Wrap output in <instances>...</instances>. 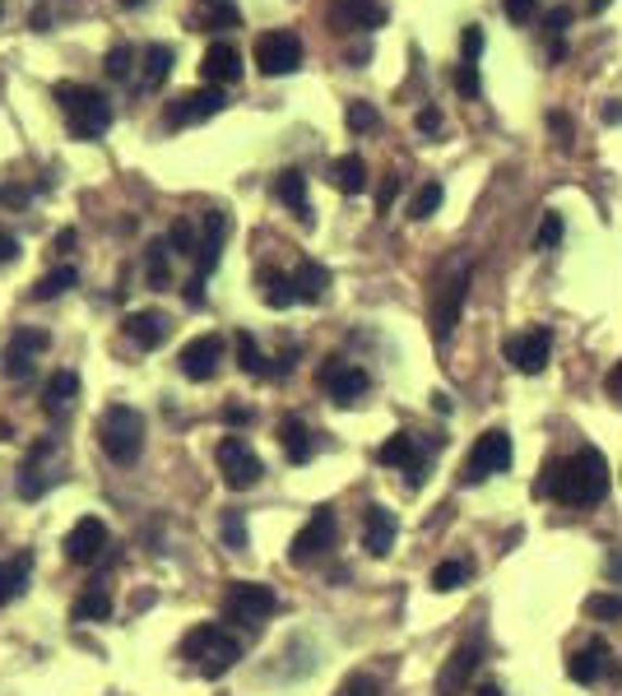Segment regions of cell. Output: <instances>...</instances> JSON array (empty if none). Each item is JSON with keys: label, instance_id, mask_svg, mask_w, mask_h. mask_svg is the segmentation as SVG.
<instances>
[{"label": "cell", "instance_id": "6da1fadb", "mask_svg": "<svg viewBox=\"0 0 622 696\" xmlns=\"http://www.w3.org/2000/svg\"><path fill=\"white\" fill-rule=\"evenodd\" d=\"M534 497H552L562 507H595V501L609 497V460L595 446H585L567 460H552L534 478Z\"/></svg>", "mask_w": 622, "mask_h": 696}, {"label": "cell", "instance_id": "7a4b0ae2", "mask_svg": "<svg viewBox=\"0 0 622 696\" xmlns=\"http://www.w3.org/2000/svg\"><path fill=\"white\" fill-rule=\"evenodd\" d=\"M51 98L61 102L65 112V126H71L75 139H98L102 130L112 126V102L102 89H89V84H75V79H61Z\"/></svg>", "mask_w": 622, "mask_h": 696}, {"label": "cell", "instance_id": "3957f363", "mask_svg": "<svg viewBox=\"0 0 622 696\" xmlns=\"http://www.w3.org/2000/svg\"><path fill=\"white\" fill-rule=\"evenodd\" d=\"M182 655L200 669V678H223L241 659V641L219 622H200L182 636Z\"/></svg>", "mask_w": 622, "mask_h": 696}, {"label": "cell", "instance_id": "277c9868", "mask_svg": "<svg viewBox=\"0 0 622 696\" xmlns=\"http://www.w3.org/2000/svg\"><path fill=\"white\" fill-rule=\"evenodd\" d=\"M98 446L112 464H135L145 450V418L130 405H112L98 418Z\"/></svg>", "mask_w": 622, "mask_h": 696}, {"label": "cell", "instance_id": "5b68a950", "mask_svg": "<svg viewBox=\"0 0 622 696\" xmlns=\"http://www.w3.org/2000/svg\"><path fill=\"white\" fill-rule=\"evenodd\" d=\"M515 460V450H511V437L502 427H488L483 437L474 442V450L464 456V469H460V483L464 487H474V483H488L493 474H507Z\"/></svg>", "mask_w": 622, "mask_h": 696}, {"label": "cell", "instance_id": "8992f818", "mask_svg": "<svg viewBox=\"0 0 622 696\" xmlns=\"http://www.w3.org/2000/svg\"><path fill=\"white\" fill-rule=\"evenodd\" d=\"M279 613V595L261 581H237L228 595H223V622L237 626H261L265 618Z\"/></svg>", "mask_w": 622, "mask_h": 696}, {"label": "cell", "instance_id": "52a82bcc", "mask_svg": "<svg viewBox=\"0 0 622 696\" xmlns=\"http://www.w3.org/2000/svg\"><path fill=\"white\" fill-rule=\"evenodd\" d=\"M214 460H219V474H223V483H228L233 493H247V487H256L261 474H265L261 456H256L241 437H223L219 450H214Z\"/></svg>", "mask_w": 622, "mask_h": 696}, {"label": "cell", "instance_id": "ba28073f", "mask_svg": "<svg viewBox=\"0 0 622 696\" xmlns=\"http://www.w3.org/2000/svg\"><path fill=\"white\" fill-rule=\"evenodd\" d=\"M470 265H460L446 284L437 288V302H432V339L446 344L456 335V325H460V311H464V298H470Z\"/></svg>", "mask_w": 622, "mask_h": 696}, {"label": "cell", "instance_id": "9c48e42d", "mask_svg": "<svg viewBox=\"0 0 622 696\" xmlns=\"http://www.w3.org/2000/svg\"><path fill=\"white\" fill-rule=\"evenodd\" d=\"M256 65H261V75H270V79L293 75V70L302 65V38L293 28L261 33V38H256Z\"/></svg>", "mask_w": 622, "mask_h": 696}, {"label": "cell", "instance_id": "30bf717a", "mask_svg": "<svg viewBox=\"0 0 622 696\" xmlns=\"http://www.w3.org/2000/svg\"><path fill=\"white\" fill-rule=\"evenodd\" d=\"M335 511L331 507H321V511H311V520L298 530V538H293V548H288V562L293 567H307V562H316V557H325L335 548Z\"/></svg>", "mask_w": 622, "mask_h": 696}, {"label": "cell", "instance_id": "8fae6325", "mask_svg": "<svg viewBox=\"0 0 622 696\" xmlns=\"http://www.w3.org/2000/svg\"><path fill=\"white\" fill-rule=\"evenodd\" d=\"M316 381H321V390L331 395L335 405H344V409H349V405H358V399L368 395V386H372V381H368V372H362L358 362H344V358H325Z\"/></svg>", "mask_w": 622, "mask_h": 696}, {"label": "cell", "instance_id": "7c38bea8", "mask_svg": "<svg viewBox=\"0 0 622 696\" xmlns=\"http://www.w3.org/2000/svg\"><path fill=\"white\" fill-rule=\"evenodd\" d=\"M223 108H228V94L214 89V84H204V89H191V94L167 102V126H200V121L219 116Z\"/></svg>", "mask_w": 622, "mask_h": 696}, {"label": "cell", "instance_id": "4fadbf2b", "mask_svg": "<svg viewBox=\"0 0 622 696\" xmlns=\"http://www.w3.org/2000/svg\"><path fill=\"white\" fill-rule=\"evenodd\" d=\"M548 353H552V335H548V330H521V335L507 339V362L521 376H539L548 368Z\"/></svg>", "mask_w": 622, "mask_h": 696}, {"label": "cell", "instance_id": "5bb4252c", "mask_svg": "<svg viewBox=\"0 0 622 696\" xmlns=\"http://www.w3.org/2000/svg\"><path fill=\"white\" fill-rule=\"evenodd\" d=\"M182 376L186 381H214L219 368H223V339L219 335H200L182 348Z\"/></svg>", "mask_w": 622, "mask_h": 696}, {"label": "cell", "instance_id": "9a60e30c", "mask_svg": "<svg viewBox=\"0 0 622 696\" xmlns=\"http://www.w3.org/2000/svg\"><path fill=\"white\" fill-rule=\"evenodd\" d=\"M331 24H335V33H372L386 24V5L382 0H335Z\"/></svg>", "mask_w": 622, "mask_h": 696}, {"label": "cell", "instance_id": "2e32d148", "mask_svg": "<svg viewBox=\"0 0 622 696\" xmlns=\"http://www.w3.org/2000/svg\"><path fill=\"white\" fill-rule=\"evenodd\" d=\"M102 548H108V525H102L98 515H84L71 525V534H65V557L79 567H89L102 557Z\"/></svg>", "mask_w": 622, "mask_h": 696}, {"label": "cell", "instance_id": "e0dca14e", "mask_svg": "<svg viewBox=\"0 0 622 696\" xmlns=\"http://www.w3.org/2000/svg\"><path fill=\"white\" fill-rule=\"evenodd\" d=\"M376 460L390 464V469H405V474H409V487H419V483H423L427 460H423L419 437H409V432H395V437H386V442H382V450H376Z\"/></svg>", "mask_w": 622, "mask_h": 696}, {"label": "cell", "instance_id": "ac0fdd59", "mask_svg": "<svg viewBox=\"0 0 622 696\" xmlns=\"http://www.w3.org/2000/svg\"><path fill=\"white\" fill-rule=\"evenodd\" d=\"M223 241H228V214H223V209H204V214H200V247H196V265H200V278L219 270Z\"/></svg>", "mask_w": 622, "mask_h": 696}, {"label": "cell", "instance_id": "d6986e66", "mask_svg": "<svg viewBox=\"0 0 622 696\" xmlns=\"http://www.w3.org/2000/svg\"><path fill=\"white\" fill-rule=\"evenodd\" d=\"M604 673H613V655H609V646L604 641H585L581 650H572V659H567V678L572 683H599Z\"/></svg>", "mask_w": 622, "mask_h": 696}, {"label": "cell", "instance_id": "ffe728a7", "mask_svg": "<svg viewBox=\"0 0 622 696\" xmlns=\"http://www.w3.org/2000/svg\"><path fill=\"white\" fill-rule=\"evenodd\" d=\"M474 669H478V646H474V641H464V646L451 650L446 669L437 673V696H460L464 687H470Z\"/></svg>", "mask_w": 622, "mask_h": 696}, {"label": "cell", "instance_id": "44dd1931", "mask_svg": "<svg viewBox=\"0 0 622 696\" xmlns=\"http://www.w3.org/2000/svg\"><path fill=\"white\" fill-rule=\"evenodd\" d=\"M51 339L42 335V330H14V339L5 348V376L10 381H28L33 376V353H42Z\"/></svg>", "mask_w": 622, "mask_h": 696}, {"label": "cell", "instance_id": "7402d4cb", "mask_svg": "<svg viewBox=\"0 0 622 696\" xmlns=\"http://www.w3.org/2000/svg\"><path fill=\"white\" fill-rule=\"evenodd\" d=\"M200 75L204 84H214V89H223V84H237L241 79V51L233 42H210V51H204V61H200Z\"/></svg>", "mask_w": 622, "mask_h": 696}, {"label": "cell", "instance_id": "603a6c76", "mask_svg": "<svg viewBox=\"0 0 622 696\" xmlns=\"http://www.w3.org/2000/svg\"><path fill=\"white\" fill-rule=\"evenodd\" d=\"M121 325H126V339L135 348H145V353H149V348H159L172 335V321L163 316V311H130Z\"/></svg>", "mask_w": 622, "mask_h": 696}, {"label": "cell", "instance_id": "cb8c5ba5", "mask_svg": "<svg viewBox=\"0 0 622 696\" xmlns=\"http://www.w3.org/2000/svg\"><path fill=\"white\" fill-rule=\"evenodd\" d=\"M395 534H400V525H395V515L386 507L362 511V548H368L372 557H386L395 548Z\"/></svg>", "mask_w": 622, "mask_h": 696}, {"label": "cell", "instance_id": "d4e9b609", "mask_svg": "<svg viewBox=\"0 0 622 696\" xmlns=\"http://www.w3.org/2000/svg\"><path fill=\"white\" fill-rule=\"evenodd\" d=\"M274 200H284L293 209V219L302 223V228H311V200H307V177L298 167H284L279 177H274Z\"/></svg>", "mask_w": 622, "mask_h": 696}, {"label": "cell", "instance_id": "484cf974", "mask_svg": "<svg viewBox=\"0 0 622 696\" xmlns=\"http://www.w3.org/2000/svg\"><path fill=\"white\" fill-rule=\"evenodd\" d=\"M279 446H284V460L288 464H307L311 456H316V442H311V427L302 423L298 413H288L279 423Z\"/></svg>", "mask_w": 622, "mask_h": 696}, {"label": "cell", "instance_id": "4316f807", "mask_svg": "<svg viewBox=\"0 0 622 696\" xmlns=\"http://www.w3.org/2000/svg\"><path fill=\"white\" fill-rule=\"evenodd\" d=\"M28 571H33V552L0 557V608L14 604L28 589Z\"/></svg>", "mask_w": 622, "mask_h": 696}, {"label": "cell", "instance_id": "83f0119b", "mask_svg": "<svg viewBox=\"0 0 622 696\" xmlns=\"http://www.w3.org/2000/svg\"><path fill=\"white\" fill-rule=\"evenodd\" d=\"M75 399H79V376H75V372H51L47 390H42V409H47V413L61 423V418L71 413V405H75Z\"/></svg>", "mask_w": 622, "mask_h": 696}, {"label": "cell", "instance_id": "f1b7e54d", "mask_svg": "<svg viewBox=\"0 0 622 696\" xmlns=\"http://www.w3.org/2000/svg\"><path fill=\"white\" fill-rule=\"evenodd\" d=\"M196 28H241V10L233 0H196Z\"/></svg>", "mask_w": 622, "mask_h": 696}, {"label": "cell", "instance_id": "f546056e", "mask_svg": "<svg viewBox=\"0 0 622 696\" xmlns=\"http://www.w3.org/2000/svg\"><path fill=\"white\" fill-rule=\"evenodd\" d=\"M293 288H298V302H321L325 288H331V270L316 265V260H302L298 274H293Z\"/></svg>", "mask_w": 622, "mask_h": 696}, {"label": "cell", "instance_id": "4dcf8cb0", "mask_svg": "<svg viewBox=\"0 0 622 696\" xmlns=\"http://www.w3.org/2000/svg\"><path fill=\"white\" fill-rule=\"evenodd\" d=\"M331 177L344 196H362V190H368V163H362L358 153H344V159L331 163Z\"/></svg>", "mask_w": 622, "mask_h": 696}, {"label": "cell", "instance_id": "1f68e13d", "mask_svg": "<svg viewBox=\"0 0 622 696\" xmlns=\"http://www.w3.org/2000/svg\"><path fill=\"white\" fill-rule=\"evenodd\" d=\"M79 284V270L75 265H57V270H47L38 284H33V302H51V298H61V293H71Z\"/></svg>", "mask_w": 622, "mask_h": 696}, {"label": "cell", "instance_id": "d6a6232c", "mask_svg": "<svg viewBox=\"0 0 622 696\" xmlns=\"http://www.w3.org/2000/svg\"><path fill=\"white\" fill-rule=\"evenodd\" d=\"M167 251H172V247H167L163 237H153L149 247H145V278H149V288H159V293H163V288L172 284V265H167Z\"/></svg>", "mask_w": 622, "mask_h": 696}, {"label": "cell", "instance_id": "836d02e7", "mask_svg": "<svg viewBox=\"0 0 622 696\" xmlns=\"http://www.w3.org/2000/svg\"><path fill=\"white\" fill-rule=\"evenodd\" d=\"M112 613V595H108V585H89L84 595L75 599V622H102Z\"/></svg>", "mask_w": 622, "mask_h": 696}, {"label": "cell", "instance_id": "e575fe53", "mask_svg": "<svg viewBox=\"0 0 622 696\" xmlns=\"http://www.w3.org/2000/svg\"><path fill=\"white\" fill-rule=\"evenodd\" d=\"M261 302L274 307V311H284L298 302V288H293V274H265L261 278Z\"/></svg>", "mask_w": 622, "mask_h": 696}, {"label": "cell", "instance_id": "d590c367", "mask_svg": "<svg viewBox=\"0 0 622 696\" xmlns=\"http://www.w3.org/2000/svg\"><path fill=\"white\" fill-rule=\"evenodd\" d=\"M172 61H177V51L163 47V42H149V51H145V84L149 89H159V84L172 75Z\"/></svg>", "mask_w": 622, "mask_h": 696}, {"label": "cell", "instance_id": "8d00e7d4", "mask_svg": "<svg viewBox=\"0 0 622 696\" xmlns=\"http://www.w3.org/2000/svg\"><path fill=\"white\" fill-rule=\"evenodd\" d=\"M470 576H474V567L460 562V557H451V562H441L437 571H432V589H437V595H451V589H460Z\"/></svg>", "mask_w": 622, "mask_h": 696}, {"label": "cell", "instance_id": "74e56055", "mask_svg": "<svg viewBox=\"0 0 622 696\" xmlns=\"http://www.w3.org/2000/svg\"><path fill=\"white\" fill-rule=\"evenodd\" d=\"M441 200H446V186L441 182H423L419 186V196H413L409 200V219H432V214H437V209H441Z\"/></svg>", "mask_w": 622, "mask_h": 696}, {"label": "cell", "instance_id": "f35d334b", "mask_svg": "<svg viewBox=\"0 0 622 696\" xmlns=\"http://www.w3.org/2000/svg\"><path fill=\"white\" fill-rule=\"evenodd\" d=\"M237 362H241V372H247V376H274V372L265 368V353L256 348V339L247 335V330L237 335Z\"/></svg>", "mask_w": 622, "mask_h": 696}, {"label": "cell", "instance_id": "ab89813d", "mask_svg": "<svg viewBox=\"0 0 622 696\" xmlns=\"http://www.w3.org/2000/svg\"><path fill=\"white\" fill-rule=\"evenodd\" d=\"M167 247L177 251V256H191V260H196V247H200V237H196V223H191V219H177V223H172V233H167Z\"/></svg>", "mask_w": 622, "mask_h": 696}, {"label": "cell", "instance_id": "60d3db41", "mask_svg": "<svg viewBox=\"0 0 622 696\" xmlns=\"http://www.w3.org/2000/svg\"><path fill=\"white\" fill-rule=\"evenodd\" d=\"M219 534H223V544H228L233 552H241V548L251 544V538H247V515H241V511H228V515H223Z\"/></svg>", "mask_w": 622, "mask_h": 696}, {"label": "cell", "instance_id": "b9f144b4", "mask_svg": "<svg viewBox=\"0 0 622 696\" xmlns=\"http://www.w3.org/2000/svg\"><path fill=\"white\" fill-rule=\"evenodd\" d=\"M562 214H544V223H539V233H534V251H552L562 241Z\"/></svg>", "mask_w": 622, "mask_h": 696}, {"label": "cell", "instance_id": "7bdbcfd3", "mask_svg": "<svg viewBox=\"0 0 622 696\" xmlns=\"http://www.w3.org/2000/svg\"><path fill=\"white\" fill-rule=\"evenodd\" d=\"M585 613L604 618V622H618L622 618V595H590L585 599Z\"/></svg>", "mask_w": 622, "mask_h": 696}, {"label": "cell", "instance_id": "ee69618b", "mask_svg": "<svg viewBox=\"0 0 622 696\" xmlns=\"http://www.w3.org/2000/svg\"><path fill=\"white\" fill-rule=\"evenodd\" d=\"M567 24H572V10H567V5H558V10H552L548 20H544V33L552 38V57H562V33H567Z\"/></svg>", "mask_w": 622, "mask_h": 696}, {"label": "cell", "instance_id": "f6af8a7d", "mask_svg": "<svg viewBox=\"0 0 622 696\" xmlns=\"http://www.w3.org/2000/svg\"><path fill=\"white\" fill-rule=\"evenodd\" d=\"M130 65H135V51H130V47H112V51H108V61H102V70H108V79H126V75H130Z\"/></svg>", "mask_w": 622, "mask_h": 696}, {"label": "cell", "instance_id": "bcb514c9", "mask_svg": "<svg viewBox=\"0 0 622 696\" xmlns=\"http://www.w3.org/2000/svg\"><path fill=\"white\" fill-rule=\"evenodd\" d=\"M47 483H51V478L38 469V460H28V464H24V474H20V493H24V497H42V493H47Z\"/></svg>", "mask_w": 622, "mask_h": 696}, {"label": "cell", "instance_id": "7dc6e473", "mask_svg": "<svg viewBox=\"0 0 622 696\" xmlns=\"http://www.w3.org/2000/svg\"><path fill=\"white\" fill-rule=\"evenodd\" d=\"M376 692H382V683L372 673H353V678H344V687L335 696H376Z\"/></svg>", "mask_w": 622, "mask_h": 696}, {"label": "cell", "instance_id": "c3c4849f", "mask_svg": "<svg viewBox=\"0 0 622 696\" xmlns=\"http://www.w3.org/2000/svg\"><path fill=\"white\" fill-rule=\"evenodd\" d=\"M344 121H349V130H372L376 126V108H372V102H349Z\"/></svg>", "mask_w": 622, "mask_h": 696}, {"label": "cell", "instance_id": "681fc988", "mask_svg": "<svg viewBox=\"0 0 622 696\" xmlns=\"http://www.w3.org/2000/svg\"><path fill=\"white\" fill-rule=\"evenodd\" d=\"M456 89H460L464 98H478V61H460V70H456Z\"/></svg>", "mask_w": 622, "mask_h": 696}, {"label": "cell", "instance_id": "f907efd6", "mask_svg": "<svg viewBox=\"0 0 622 696\" xmlns=\"http://www.w3.org/2000/svg\"><path fill=\"white\" fill-rule=\"evenodd\" d=\"M534 10H539V0H502V14L511 24H530Z\"/></svg>", "mask_w": 622, "mask_h": 696}, {"label": "cell", "instance_id": "816d5d0a", "mask_svg": "<svg viewBox=\"0 0 622 696\" xmlns=\"http://www.w3.org/2000/svg\"><path fill=\"white\" fill-rule=\"evenodd\" d=\"M460 51H464V61H478L483 57V28L478 24H470L460 33Z\"/></svg>", "mask_w": 622, "mask_h": 696}, {"label": "cell", "instance_id": "f5cc1de1", "mask_svg": "<svg viewBox=\"0 0 622 696\" xmlns=\"http://www.w3.org/2000/svg\"><path fill=\"white\" fill-rule=\"evenodd\" d=\"M395 196H400V177H390L382 182V190H376V214H390V204H395Z\"/></svg>", "mask_w": 622, "mask_h": 696}, {"label": "cell", "instance_id": "db71d44e", "mask_svg": "<svg viewBox=\"0 0 622 696\" xmlns=\"http://www.w3.org/2000/svg\"><path fill=\"white\" fill-rule=\"evenodd\" d=\"M413 126H419V135H437L441 130V112L437 108H423L419 116H413Z\"/></svg>", "mask_w": 622, "mask_h": 696}, {"label": "cell", "instance_id": "11a10c76", "mask_svg": "<svg viewBox=\"0 0 622 696\" xmlns=\"http://www.w3.org/2000/svg\"><path fill=\"white\" fill-rule=\"evenodd\" d=\"M5 260H20V237L0 228V265H5Z\"/></svg>", "mask_w": 622, "mask_h": 696}, {"label": "cell", "instance_id": "9f6ffc18", "mask_svg": "<svg viewBox=\"0 0 622 696\" xmlns=\"http://www.w3.org/2000/svg\"><path fill=\"white\" fill-rule=\"evenodd\" d=\"M604 390H609L613 405H622V362H618V368H613L609 376H604Z\"/></svg>", "mask_w": 622, "mask_h": 696}, {"label": "cell", "instance_id": "6f0895ef", "mask_svg": "<svg viewBox=\"0 0 622 696\" xmlns=\"http://www.w3.org/2000/svg\"><path fill=\"white\" fill-rule=\"evenodd\" d=\"M223 423H228V427L251 423V409H237V405H228V409H223Z\"/></svg>", "mask_w": 622, "mask_h": 696}, {"label": "cell", "instance_id": "680465c9", "mask_svg": "<svg viewBox=\"0 0 622 696\" xmlns=\"http://www.w3.org/2000/svg\"><path fill=\"white\" fill-rule=\"evenodd\" d=\"M186 302H191V307H200V302H204V278H200V274L191 278V284H186Z\"/></svg>", "mask_w": 622, "mask_h": 696}, {"label": "cell", "instance_id": "91938a15", "mask_svg": "<svg viewBox=\"0 0 622 696\" xmlns=\"http://www.w3.org/2000/svg\"><path fill=\"white\" fill-rule=\"evenodd\" d=\"M71 247H75V233H71V228L57 233V251H71Z\"/></svg>", "mask_w": 622, "mask_h": 696}, {"label": "cell", "instance_id": "94428289", "mask_svg": "<svg viewBox=\"0 0 622 696\" xmlns=\"http://www.w3.org/2000/svg\"><path fill=\"white\" fill-rule=\"evenodd\" d=\"M609 5H613V0H585V10H590V14H604Z\"/></svg>", "mask_w": 622, "mask_h": 696}, {"label": "cell", "instance_id": "6125c7cd", "mask_svg": "<svg viewBox=\"0 0 622 696\" xmlns=\"http://www.w3.org/2000/svg\"><path fill=\"white\" fill-rule=\"evenodd\" d=\"M478 696H502V687H497V683H483V687H478Z\"/></svg>", "mask_w": 622, "mask_h": 696}, {"label": "cell", "instance_id": "be15d7a7", "mask_svg": "<svg viewBox=\"0 0 622 696\" xmlns=\"http://www.w3.org/2000/svg\"><path fill=\"white\" fill-rule=\"evenodd\" d=\"M609 576H613V581L622 576V557H613V562H609Z\"/></svg>", "mask_w": 622, "mask_h": 696}, {"label": "cell", "instance_id": "e7e4bbea", "mask_svg": "<svg viewBox=\"0 0 622 696\" xmlns=\"http://www.w3.org/2000/svg\"><path fill=\"white\" fill-rule=\"evenodd\" d=\"M121 5H126V10H140V5H145V0H121Z\"/></svg>", "mask_w": 622, "mask_h": 696}, {"label": "cell", "instance_id": "03108f58", "mask_svg": "<svg viewBox=\"0 0 622 696\" xmlns=\"http://www.w3.org/2000/svg\"><path fill=\"white\" fill-rule=\"evenodd\" d=\"M0 14H5V5H0Z\"/></svg>", "mask_w": 622, "mask_h": 696}]
</instances>
